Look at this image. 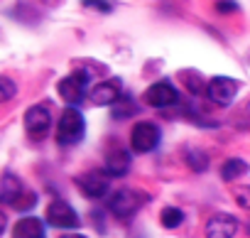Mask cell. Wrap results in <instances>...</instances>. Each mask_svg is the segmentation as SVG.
I'll use <instances>...</instances> for the list:
<instances>
[{
  "instance_id": "ac0fdd59",
  "label": "cell",
  "mask_w": 250,
  "mask_h": 238,
  "mask_svg": "<svg viewBox=\"0 0 250 238\" xmlns=\"http://www.w3.org/2000/svg\"><path fill=\"white\" fill-rule=\"evenodd\" d=\"M179 76L189 79V81H187V86H189V91H191V93H206L208 84H204V81H201V76H199L196 71H182Z\"/></svg>"
},
{
  "instance_id": "9c48e42d",
  "label": "cell",
  "mask_w": 250,
  "mask_h": 238,
  "mask_svg": "<svg viewBox=\"0 0 250 238\" xmlns=\"http://www.w3.org/2000/svg\"><path fill=\"white\" fill-rule=\"evenodd\" d=\"M145 103L147 106H155V108H167V106H174L179 101V93L177 88L169 84V81H157L152 84L147 91H145Z\"/></svg>"
},
{
  "instance_id": "7402d4cb",
  "label": "cell",
  "mask_w": 250,
  "mask_h": 238,
  "mask_svg": "<svg viewBox=\"0 0 250 238\" xmlns=\"http://www.w3.org/2000/svg\"><path fill=\"white\" fill-rule=\"evenodd\" d=\"M135 108H133V103L130 101H123V108H118V106H113V118H125V115H130Z\"/></svg>"
},
{
  "instance_id": "5bb4252c",
  "label": "cell",
  "mask_w": 250,
  "mask_h": 238,
  "mask_svg": "<svg viewBox=\"0 0 250 238\" xmlns=\"http://www.w3.org/2000/svg\"><path fill=\"white\" fill-rule=\"evenodd\" d=\"M20 196H22V182L15 174L5 172L3 174V184H0V199H3V204H13L15 206V201Z\"/></svg>"
},
{
  "instance_id": "52a82bcc",
  "label": "cell",
  "mask_w": 250,
  "mask_h": 238,
  "mask_svg": "<svg viewBox=\"0 0 250 238\" xmlns=\"http://www.w3.org/2000/svg\"><path fill=\"white\" fill-rule=\"evenodd\" d=\"M47 223L54 226V228H76L81 221H79V214L74 211L71 204H66L64 199H54L49 206H47V214H44Z\"/></svg>"
},
{
  "instance_id": "7a4b0ae2",
  "label": "cell",
  "mask_w": 250,
  "mask_h": 238,
  "mask_svg": "<svg viewBox=\"0 0 250 238\" xmlns=\"http://www.w3.org/2000/svg\"><path fill=\"white\" fill-rule=\"evenodd\" d=\"M157 145H160V128L155 123L140 121V123L133 126V130H130V148H133V152L145 155V152H152Z\"/></svg>"
},
{
  "instance_id": "30bf717a",
  "label": "cell",
  "mask_w": 250,
  "mask_h": 238,
  "mask_svg": "<svg viewBox=\"0 0 250 238\" xmlns=\"http://www.w3.org/2000/svg\"><path fill=\"white\" fill-rule=\"evenodd\" d=\"M238 233V221L230 214H213L206 223V238H233Z\"/></svg>"
},
{
  "instance_id": "2e32d148",
  "label": "cell",
  "mask_w": 250,
  "mask_h": 238,
  "mask_svg": "<svg viewBox=\"0 0 250 238\" xmlns=\"http://www.w3.org/2000/svg\"><path fill=\"white\" fill-rule=\"evenodd\" d=\"M160 221H162L165 228H177V226H182V221H184V211L177 209V206H167V209H162Z\"/></svg>"
},
{
  "instance_id": "8992f818",
  "label": "cell",
  "mask_w": 250,
  "mask_h": 238,
  "mask_svg": "<svg viewBox=\"0 0 250 238\" xmlns=\"http://www.w3.org/2000/svg\"><path fill=\"white\" fill-rule=\"evenodd\" d=\"M206 96H208V101H213L216 106L226 108V106H230L233 98L238 96V81L230 79V76H213V79L208 81Z\"/></svg>"
},
{
  "instance_id": "cb8c5ba5",
  "label": "cell",
  "mask_w": 250,
  "mask_h": 238,
  "mask_svg": "<svg viewBox=\"0 0 250 238\" xmlns=\"http://www.w3.org/2000/svg\"><path fill=\"white\" fill-rule=\"evenodd\" d=\"M59 238H86V236H81V233H64V236H59Z\"/></svg>"
},
{
  "instance_id": "603a6c76",
  "label": "cell",
  "mask_w": 250,
  "mask_h": 238,
  "mask_svg": "<svg viewBox=\"0 0 250 238\" xmlns=\"http://www.w3.org/2000/svg\"><path fill=\"white\" fill-rule=\"evenodd\" d=\"M216 10L218 13H233V10H238V5L233 0H221V3H216Z\"/></svg>"
},
{
  "instance_id": "8fae6325",
  "label": "cell",
  "mask_w": 250,
  "mask_h": 238,
  "mask_svg": "<svg viewBox=\"0 0 250 238\" xmlns=\"http://www.w3.org/2000/svg\"><path fill=\"white\" fill-rule=\"evenodd\" d=\"M118 96H120V81H118V79L101 81V84L88 93V98H91L93 106H113V103L118 101Z\"/></svg>"
},
{
  "instance_id": "9a60e30c",
  "label": "cell",
  "mask_w": 250,
  "mask_h": 238,
  "mask_svg": "<svg viewBox=\"0 0 250 238\" xmlns=\"http://www.w3.org/2000/svg\"><path fill=\"white\" fill-rule=\"evenodd\" d=\"M243 174H248V162L240 160V157H230V160H226L223 167H221V177H223L226 182H233V179H238V177H243Z\"/></svg>"
},
{
  "instance_id": "ba28073f",
  "label": "cell",
  "mask_w": 250,
  "mask_h": 238,
  "mask_svg": "<svg viewBox=\"0 0 250 238\" xmlns=\"http://www.w3.org/2000/svg\"><path fill=\"white\" fill-rule=\"evenodd\" d=\"M76 184H79V189H81L88 199H101V196H105L108 189H110V174H108L105 170H103V172L91 170V172L76 177Z\"/></svg>"
},
{
  "instance_id": "e0dca14e",
  "label": "cell",
  "mask_w": 250,
  "mask_h": 238,
  "mask_svg": "<svg viewBox=\"0 0 250 238\" xmlns=\"http://www.w3.org/2000/svg\"><path fill=\"white\" fill-rule=\"evenodd\" d=\"M187 165H189L191 170H196V172H204V170L208 167V157H206V152H201V150H189V152H187Z\"/></svg>"
},
{
  "instance_id": "ffe728a7",
  "label": "cell",
  "mask_w": 250,
  "mask_h": 238,
  "mask_svg": "<svg viewBox=\"0 0 250 238\" xmlns=\"http://www.w3.org/2000/svg\"><path fill=\"white\" fill-rule=\"evenodd\" d=\"M83 8H88V10H101V13H110V10H113V0H83Z\"/></svg>"
},
{
  "instance_id": "277c9868",
  "label": "cell",
  "mask_w": 250,
  "mask_h": 238,
  "mask_svg": "<svg viewBox=\"0 0 250 238\" xmlns=\"http://www.w3.org/2000/svg\"><path fill=\"white\" fill-rule=\"evenodd\" d=\"M52 128V113L47 106H30L25 113V130L32 140H42Z\"/></svg>"
},
{
  "instance_id": "4fadbf2b",
  "label": "cell",
  "mask_w": 250,
  "mask_h": 238,
  "mask_svg": "<svg viewBox=\"0 0 250 238\" xmlns=\"http://www.w3.org/2000/svg\"><path fill=\"white\" fill-rule=\"evenodd\" d=\"M44 236H47L44 221L37 216H25L13 226V238H44Z\"/></svg>"
},
{
  "instance_id": "6da1fadb",
  "label": "cell",
  "mask_w": 250,
  "mask_h": 238,
  "mask_svg": "<svg viewBox=\"0 0 250 238\" xmlns=\"http://www.w3.org/2000/svg\"><path fill=\"white\" fill-rule=\"evenodd\" d=\"M83 133H86V121L79 108L69 106L64 108V113L59 115V126H57V143L69 148V145H76L83 140Z\"/></svg>"
},
{
  "instance_id": "44dd1931",
  "label": "cell",
  "mask_w": 250,
  "mask_h": 238,
  "mask_svg": "<svg viewBox=\"0 0 250 238\" xmlns=\"http://www.w3.org/2000/svg\"><path fill=\"white\" fill-rule=\"evenodd\" d=\"M0 86H3V101H10V98L15 96V84H13L10 76H3V79H0Z\"/></svg>"
},
{
  "instance_id": "3957f363",
  "label": "cell",
  "mask_w": 250,
  "mask_h": 238,
  "mask_svg": "<svg viewBox=\"0 0 250 238\" xmlns=\"http://www.w3.org/2000/svg\"><path fill=\"white\" fill-rule=\"evenodd\" d=\"M143 194L140 192H133V189H118L110 194L108 199V209L118 216V218H130L140 206H143Z\"/></svg>"
},
{
  "instance_id": "7c38bea8",
  "label": "cell",
  "mask_w": 250,
  "mask_h": 238,
  "mask_svg": "<svg viewBox=\"0 0 250 238\" xmlns=\"http://www.w3.org/2000/svg\"><path fill=\"white\" fill-rule=\"evenodd\" d=\"M103 170H105L110 177H123V174H128V170H130V152L123 150V148L110 150V152L105 155Z\"/></svg>"
},
{
  "instance_id": "5b68a950",
  "label": "cell",
  "mask_w": 250,
  "mask_h": 238,
  "mask_svg": "<svg viewBox=\"0 0 250 238\" xmlns=\"http://www.w3.org/2000/svg\"><path fill=\"white\" fill-rule=\"evenodd\" d=\"M86 86H88V71L76 69L74 74H69L66 79H62V81H59L57 91H59V96H62L69 106H74V103H79V101L83 98Z\"/></svg>"
},
{
  "instance_id": "d6986e66",
  "label": "cell",
  "mask_w": 250,
  "mask_h": 238,
  "mask_svg": "<svg viewBox=\"0 0 250 238\" xmlns=\"http://www.w3.org/2000/svg\"><path fill=\"white\" fill-rule=\"evenodd\" d=\"M233 196H235V201H238L240 209L250 211V187H235Z\"/></svg>"
}]
</instances>
